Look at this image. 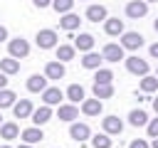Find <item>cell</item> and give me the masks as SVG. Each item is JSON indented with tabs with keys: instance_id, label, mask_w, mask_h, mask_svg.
Segmentation results:
<instances>
[{
	"instance_id": "1",
	"label": "cell",
	"mask_w": 158,
	"mask_h": 148,
	"mask_svg": "<svg viewBox=\"0 0 158 148\" xmlns=\"http://www.w3.org/2000/svg\"><path fill=\"white\" fill-rule=\"evenodd\" d=\"M7 52H10V57L22 59V57H27V54H30V42H27L25 37H15V39H10V42H7Z\"/></svg>"
},
{
	"instance_id": "2",
	"label": "cell",
	"mask_w": 158,
	"mask_h": 148,
	"mask_svg": "<svg viewBox=\"0 0 158 148\" xmlns=\"http://www.w3.org/2000/svg\"><path fill=\"white\" fill-rule=\"evenodd\" d=\"M35 39H37V47H40V49H52V47H57V32H54V30H40Z\"/></svg>"
},
{
	"instance_id": "3",
	"label": "cell",
	"mask_w": 158,
	"mask_h": 148,
	"mask_svg": "<svg viewBox=\"0 0 158 148\" xmlns=\"http://www.w3.org/2000/svg\"><path fill=\"white\" fill-rule=\"evenodd\" d=\"M126 59V69L131 74H138V76H146L148 74V62L141 59V57H123Z\"/></svg>"
},
{
	"instance_id": "4",
	"label": "cell",
	"mask_w": 158,
	"mask_h": 148,
	"mask_svg": "<svg viewBox=\"0 0 158 148\" xmlns=\"http://www.w3.org/2000/svg\"><path fill=\"white\" fill-rule=\"evenodd\" d=\"M101 128H104V133H109V136H118V133L123 131V121H121L118 116H106V118H101Z\"/></svg>"
},
{
	"instance_id": "5",
	"label": "cell",
	"mask_w": 158,
	"mask_h": 148,
	"mask_svg": "<svg viewBox=\"0 0 158 148\" xmlns=\"http://www.w3.org/2000/svg\"><path fill=\"white\" fill-rule=\"evenodd\" d=\"M148 12V2L146 0H131L128 5H126V15L131 17V20H138V17H143Z\"/></svg>"
},
{
	"instance_id": "6",
	"label": "cell",
	"mask_w": 158,
	"mask_h": 148,
	"mask_svg": "<svg viewBox=\"0 0 158 148\" xmlns=\"http://www.w3.org/2000/svg\"><path fill=\"white\" fill-rule=\"evenodd\" d=\"M101 57H104V62H118V59H123V47H121V44L109 42V44H104Z\"/></svg>"
},
{
	"instance_id": "7",
	"label": "cell",
	"mask_w": 158,
	"mask_h": 148,
	"mask_svg": "<svg viewBox=\"0 0 158 148\" xmlns=\"http://www.w3.org/2000/svg\"><path fill=\"white\" fill-rule=\"evenodd\" d=\"M32 101L30 99H20V101H15L12 104V113H15V118H30L32 116Z\"/></svg>"
},
{
	"instance_id": "8",
	"label": "cell",
	"mask_w": 158,
	"mask_h": 148,
	"mask_svg": "<svg viewBox=\"0 0 158 148\" xmlns=\"http://www.w3.org/2000/svg\"><path fill=\"white\" fill-rule=\"evenodd\" d=\"M143 44V37L138 32H123L121 35V47L123 49H138Z\"/></svg>"
},
{
	"instance_id": "9",
	"label": "cell",
	"mask_w": 158,
	"mask_h": 148,
	"mask_svg": "<svg viewBox=\"0 0 158 148\" xmlns=\"http://www.w3.org/2000/svg\"><path fill=\"white\" fill-rule=\"evenodd\" d=\"M62 99H64V94H62L57 86H47V89L42 91V101H44L47 106H59Z\"/></svg>"
},
{
	"instance_id": "10",
	"label": "cell",
	"mask_w": 158,
	"mask_h": 148,
	"mask_svg": "<svg viewBox=\"0 0 158 148\" xmlns=\"http://www.w3.org/2000/svg\"><path fill=\"white\" fill-rule=\"evenodd\" d=\"M30 118H32V123H35V126H44V123L52 118V106H47V104H44V106H40V109H35Z\"/></svg>"
},
{
	"instance_id": "11",
	"label": "cell",
	"mask_w": 158,
	"mask_h": 148,
	"mask_svg": "<svg viewBox=\"0 0 158 148\" xmlns=\"http://www.w3.org/2000/svg\"><path fill=\"white\" fill-rule=\"evenodd\" d=\"M69 136H72V141H86V138H91V131H89V126L86 123H72L69 126Z\"/></svg>"
},
{
	"instance_id": "12",
	"label": "cell",
	"mask_w": 158,
	"mask_h": 148,
	"mask_svg": "<svg viewBox=\"0 0 158 148\" xmlns=\"http://www.w3.org/2000/svg\"><path fill=\"white\" fill-rule=\"evenodd\" d=\"M101 109H104V104H101V99H84L81 101V111L86 113V116H99L101 113Z\"/></svg>"
},
{
	"instance_id": "13",
	"label": "cell",
	"mask_w": 158,
	"mask_h": 148,
	"mask_svg": "<svg viewBox=\"0 0 158 148\" xmlns=\"http://www.w3.org/2000/svg\"><path fill=\"white\" fill-rule=\"evenodd\" d=\"M57 116H59V121H74V118H79V109L74 104H62L57 109Z\"/></svg>"
},
{
	"instance_id": "14",
	"label": "cell",
	"mask_w": 158,
	"mask_h": 148,
	"mask_svg": "<svg viewBox=\"0 0 158 148\" xmlns=\"http://www.w3.org/2000/svg\"><path fill=\"white\" fill-rule=\"evenodd\" d=\"M79 15H74V12H64L62 17H59V27L62 30H67V32H72V30H77L79 27Z\"/></svg>"
},
{
	"instance_id": "15",
	"label": "cell",
	"mask_w": 158,
	"mask_h": 148,
	"mask_svg": "<svg viewBox=\"0 0 158 148\" xmlns=\"http://www.w3.org/2000/svg\"><path fill=\"white\" fill-rule=\"evenodd\" d=\"M104 30H106V35H123V20H118V17H106L104 20Z\"/></svg>"
},
{
	"instance_id": "16",
	"label": "cell",
	"mask_w": 158,
	"mask_h": 148,
	"mask_svg": "<svg viewBox=\"0 0 158 148\" xmlns=\"http://www.w3.org/2000/svg\"><path fill=\"white\" fill-rule=\"evenodd\" d=\"M44 76L47 79H62L64 76V64L62 62H47L44 64Z\"/></svg>"
},
{
	"instance_id": "17",
	"label": "cell",
	"mask_w": 158,
	"mask_h": 148,
	"mask_svg": "<svg viewBox=\"0 0 158 148\" xmlns=\"http://www.w3.org/2000/svg\"><path fill=\"white\" fill-rule=\"evenodd\" d=\"M109 15H106V7L104 5H89L86 7V20H91V22H101V20H106Z\"/></svg>"
},
{
	"instance_id": "18",
	"label": "cell",
	"mask_w": 158,
	"mask_h": 148,
	"mask_svg": "<svg viewBox=\"0 0 158 148\" xmlns=\"http://www.w3.org/2000/svg\"><path fill=\"white\" fill-rule=\"evenodd\" d=\"M74 47H77L79 52H91V47H94V37H91L89 32H79V37L74 39Z\"/></svg>"
},
{
	"instance_id": "19",
	"label": "cell",
	"mask_w": 158,
	"mask_h": 148,
	"mask_svg": "<svg viewBox=\"0 0 158 148\" xmlns=\"http://www.w3.org/2000/svg\"><path fill=\"white\" fill-rule=\"evenodd\" d=\"M101 62H104V57H101L99 52H86L84 59H81V67H84V69H99Z\"/></svg>"
},
{
	"instance_id": "20",
	"label": "cell",
	"mask_w": 158,
	"mask_h": 148,
	"mask_svg": "<svg viewBox=\"0 0 158 148\" xmlns=\"http://www.w3.org/2000/svg\"><path fill=\"white\" fill-rule=\"evenodd\" d=\"M47 81H49V79H47L44 74H32V76L27 79V89H30V91H44V89H47Z\"/></svg>"
},
{
	"instance_id": "21",
	"label": "cell",
	"mask_w": 158,
	"mask_h": 148,
	"mask_svg": "<svg viewBox=\"0 0 158 148\" xmlns=\"http://www.w3.org/2000/svg\"><path fill=\"white\" fill-rule=\"evenodd\" d=\"M20 136H22V141H25V143H30V146H32V143H40V141L44 138V136H42V128H40V126L25 128V131H22Z\"/></svg>"
},
{
	"instance_id": "22",
	"label": "cell",
	"mask_w": 158,
	"mask_h": 148,
	"mask_svg": "<svg viewBox=\"0 0 158 148\" xmlns=\"http://www.w3.org/2000/svg\"><path fill=\"white\" fill-rule=\"evenodd\" d=\"M0 136H2L5 141H12V138H17V136H20V128H17V123H15V121H7V123H2V126H0Z\"/></svg>"
},
{
	"instance_id": "23",
	"label": "cell",
	"mask_w": 158,
	"mask_h": 148,
	"mask_svg": "<svg viewBox=\"0 0 158 148\" xmlns=\"http://www.w3.org/2000/svg\"><path fill=\"white\" fill-rule=\"evenodd\" d=\"M128 123H131V126H146V123H148V113H146L143 109H133V111L128 113Z\"/></svg>"
},
{
	"instance_id": "24",
	"label": "cell",
	"mask_w": 158,
	"mask_h": 148,
	"mask_svg": "<svg viewBox=\"0 0 158 148\" xmlns=\"http://www.w3.org/2000/svg\"><path fill=\"white\" fill-rule=\"evenodd\" d=\"M74 52H77L74 44H59L57 47V59L59 62H69V59H74Z\"/></svg>"
},
{
	"instance_id": "25",
	"label": "cell",
	"mask_w": 158,
	"mask_h": 148,
	"mask_svg": "<svg viewBox=\"0 0 158 148\" xmlns=\"http://www.w3.org/2000/svg\"><path fill=\"white\" fill-rule=\"evenodd\" d=\"M0 72H5V74H17V72H20V62H17L15 57L0 59Z\"/></svg>"
},
{
	"instance_id": "26",
	"label": "cell",
	"mask_w": 158,
	"mask_h": 148,
	"mask_svg": "<svg viewBox=\"0 0 158 148\" xmlns=\"http://www.w3.org/2000/svg\"><path fill=\"white\" fill-rule=\"evenodd\" d=\"M67 99H69L72 104L84 101V89H81L79 84H69V86H67Z\"/></svg>"
},
{
	"instance_id": "27",
	"label": "cell",
	"mask_w": 158,
	"mask_h": 148,
	"mask_svg": "<svg viewBox=\"0 0 158 148\" xmlns=\"http://www.w3.org/2000/svg\"><path fill=\"white\" fill-rule=\"evenodd\" d=\"M111 79H114V72L104 69V67H99L96 74H94V84H111Z\"/></svg>"
},
{
	"instance_id": "28",
	"label": "cell",
	"mask_w": 158,
	"mask_h": 148,
	"mask_svg": "<svg viewBox=\"0 0 158 148\" xmlns=\"http://www.w3.org/2000/svg\"><path fill=\"white\" fill-rule=\"evenodd\" d=\"M94 96L96 99H111L114 96V86L111 84H94Z\"/></svg>"
},
{
	"instance_id": "29",
	"label": "cell",
	"mask_w": 158,
	"mask_h": 148,
	"mask_svg": "<svg viewBox=\"0 0 158 148\" xmlns=\"http://www.w3.org/2000/svg\"><path fill=\"white\" fill-rule=\"evenodd\" d=\"M156 89H158V76L146 74V76L141 79V91H143V94H151V91H156Z\"/></svg>"
},
{
	"instance_id": "30",
	"label": "cell",
	"mask_w": 158,
	"mask_h": 148,
	"mask_svg": "<svg viewBox=\"0 0 158 148\" xmlns=\"http://www.w3.org/2000/svg\"><path fill=\"white\" fill-rule=\"evenodd\" d=\"M15 91H10V89H0V109H7V106H12L15 104Z\"/></svg>"
},
{
	"instance_id": "31",
	"label": "cell",
	"mask_w": 158,
	"mask_h": 148,
	"mask_svg": "<svg viewBox=\"0 0 158 148\" xmlns=\"http://www.w3.org/2000/svg\"><path fill=\"white\" fill-rule=\"evenodd\" d=\"M91 146H94V148H111V138H109V133H99V136H94V138H91Z\"/></svg>"
},
{
	"instance_id": "32",
	"label": "cell",
	"mask_w": 158,
	"mask_h": 148,
	"mask_svg": "<svg viewBox=\"0 0 158 148\" xmlns=\"http://www.w3.org/2000/svg\"><path fill=\"white\" fill-rule=\"evenodd\" d=\"M52 7L57 10V12H72V7H74V0H52Z\"/></svg>"
},
{
	"instance_id": "33",
	"label": "cell",
	"mask_w": 158,
	"mask_h": 148,
	"mask_svg": "<svg viewBox=\"0 0 158 148\" xmlns=\"http://www.w3.org/2000/svg\"><path fill=\"white\" fill-rule=\"evenodd\" d=\"M146 126H148V136H151V138H158V116H156V118H151Z\"/></svg>"
},
{
	"instance_id": "34",
	"label": "cell",
	"mask_w": 158,
	"mask_h": 148,
	"mask_svg": "<svg viewBox=\"0 0 158 148\" xmlns=\"http://www.w3.org/2000/svg\"><path fill=\"white\" fill-rule=\"evenodd\" d=\"M128 148H148V141H143V138H136V141H131V146Z\"/></svg>"
},
{
	"instance_id": "35",
	"label": "cell",
	"mask_w": 158,
	"mask_h": 148,
	"mask_svg": "<svg viewBox=\"0 0 158 148\" xmlns=\"http://www.w3.org/2000/svg\"><path fill=\"white\" fill-rule=\"evenodd\" d=\"M35 2V7H47V5H52V0H32Z\"/></svg>"
},
{
	"instance_id": "36",
	"label": "cell",
	"mask_w": 158,
	"mask_h": 148,
	"mask_svg": "<svg viewBox=\"0 0 158 148\" xmlns=\"http://www.w3.org/2000/svg\"><path fill=\"white\" fill-rule=\"evenodd\" d=\"M0 89H7V76H5V72H0Z\"/></svg>"
},
{
	"instance_id": "37",
	"label": "cell",
	"mask_w": 158,
	"mask_h": 148,
	"mask_svg": "<svg viewBox=\"0 0 158 148\" xmlns=\"http://www.w3.org/2000/svg\"><path fill=\"white\" fill-rule=\"evenodd\" d=\"M151 57H156V59H158V42H156V44H151Z\"/></svg>"
},
{
	"instance_id": "38",
	"label": "cell",
	"mask_w": 158,
	"mask_h": 148,
	"mask_svg": "<svg viewBox=\"0 0 158 148\" xmlns=\"http://www.w3.org/2000/svg\"><path fill=\"white\" fill-rule=\"evenodd\" d=\"M2 39H7V27L0 25V42H2Z\"/></svg>"
},
{
	"instance_id": "39",
	"label": "cell",
	"mask_w": 158,
	"mask_h": 148,
	"mask_svg": "<svg viewBox=\"0 0 158 148\" xmlns=\"http://www.w3.org/2000/svg\"><path fill=\"white\" fill-rule=\"evenodd\" d=\"M153 111L158 113V99H153Z\"/></svg>"
},
{
	"instance_id": "40",
	"label": "cell",
	"mask_w": 158,
	"mask_h": 148,
	"mask_svg": "<svg viewBox=\"0 0 158 148\" xmlns=\"http://www.w3.org/2000/svg\"><path fill=\"white\" fill-rule=\"evenodd\" d=\"M17 148H32V146H30V143H20Z\"/></svg>"
},
{
	"instance_id": "41",
	"label": "cell",
	"mask_w": 158,
	"mask_h": 148,
	"mask_svg": "<svg viewBox=\"0 0 158 148\" xmlns=\"http://www.w3.org/2000/svg\"><path fill=\"white\" fill-rule=\"evenodd\" d=\"M151 146H153V148H158V138H153V143H151Z\"/></svg>"
},
{
	"instance_id": "42",
	"label": "cell",
	"mask_w": 158,
	"mask_h": 148,
	"mask_svg": "<svg viewBox=\"0 0 158 148\" xmlns=\"http://www.w3.org/2000/svg\"><path fill=\"white\" fill-rule=\"evenodd\" d=\"M153 27H156V32H158V17H156V22H153Z\"/></svg>"
},
{
	"instance_id": "43",
	"label": "cell",
	"mask_w": 158,
	"mask_h": 148,
	"mask_svg": "<svg viewBox=\"0 0 158 148\" xmlns=\"http://www.w3.org/2000/svg\"><path fill=\"white\" fill-rule=\"evenodd\" d=\"M146 2H158V0H146Z\"/></svg>"
},
{
	"instance_id": "44",
	"label": "cell",
	"mask_w": 158,
	"mask_h": 148,
	"mask_svg": "<svg viewBox=\"0 0 158 148\" xmlns=\"http://www.w3.org/2000/svg\"><path fill=\"white\" fill-rule=\"evenodd\" d=\"M0 126H2V116H0Z\"/></svg>"
},
{
	"instance_id": "45",
	"label": "cell",
	"mask_w": 158,
	"mask_h": 148,
	"mask_svg": "<svg viewBox=\"0 0 158 148\" xmlns=\"http://www.w3.org/2000/svg\"><path fill=\"white\" fill-rule=\"evenodd\" d=\"M0 148H10V146H0Z\"/></svg>"
},
{
	"instance_id": "46",
	"label": "cell",
	"mask_w": 158,
	"mask_h": 148,
	"mask_svg": "<svg viewBox=\"0 0 158 148\" xmlns=\"http://www.w3.org/2000/svg\"><path fill=\"white\" fill-rule=\"evenodd\" d=\"M156 76H158V72H156Z\"/></svg>"
}]
</instances>
